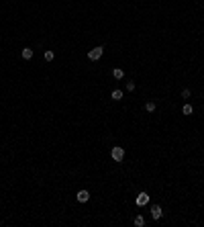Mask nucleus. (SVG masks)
<instances>
[{
    "label": "nucleus",
    "mask_w": 204,
    "mask_h": 227,
    "mask_svg": "<svg viewBox=\"0 0 204 227\" xmlns=\"http://www.w3.org/2000/svg\"><path fill=\"white\" fill-rule=\"evenodd\" d=\"M21 55H23V59H27V61H29V59L33 57V49H31V47H25V49L21 51Z\"/></svg>",
    "instance_id": "423d86ee"
},
{
    "label": "nucleus",
    "mask_w": 204,
    "mask_h": 227,
    "mask_svg": "<svg viewBox=\"0 0 204 227\" xmlns=\"http://www.w3.org/2000/svg\"><path fill=\"white\" fill-rule=\"evenodd\" d=\"M76 198H78V203H88V201H90V192H88V190H80V192L76 194Z\"/></svg>",
    "instance_id": "39448f33"
},
{
    "label": "nucleus",
    "mask_w": 204,
    "mask_h": 227,
    "mask_svg": "<svg viewBox=\"0 0 204 227\" xmlns=\"http://www.w3.org/2000/svg\"><path fill=\"white\" fill-rule=\"evenodd\" d=\"M135 225H137V227H143V225H145V219H143V215H137V217H135Z\"/></svg>",
    "instance_id": "9d476101"
},
{
    "label": "nucleus",
    "mask_w": 204,
    "mask_h": 227,
    "mask_svg": "<svg viewBox=\"0 0 204 227\" xmlns=\"http://www.w3.org/2000/svg\"><path fill=\"white\" fill-rule=\"evenodd\" d=\"M155 109H157V104H155L153 100H149V102L145 104V111H147V113H155Z\"/></svg>",
    "instance_id": "6e6552de"
},
{
    "label": "nucleus",
    "mask_w": 204,
    "mask_h": 227,
    "mask_svg": "<svg viewBox=\"0 0 204 227\" xmlns=\"http://www.w3.org/2000/svg\"><path fill=\"white\" fill-rule=\"evenodd\" d=\"M102 53H104V47L98 45V47H94V49L88 51V59H90V61H98V59L102 57Z\"/></svg>",
    "instance_id": "f257e3e1"
},
{
    "label": "nucleus",
    "mask_w": 204,
    "mask_h": 227,
    "mask_svg": "<svg viewBox=\"0 0 204 227\" xmlns=\"http://www.w3.org/2000/svg\"><path fill=\"white\" fill-rule=\"evenodd\" d=\"M45 59H47V61H51V59H53V51H51V49H47V51H45Z\"/></svg>",
    "instance_id": "f8f14e48"
},
{
    "label": "nucleus",
    "mask_w": 204,
    "mask_h": 227,
    "mask_svg": "<svg viewBox=\"0 0 204 227\" xmlns=\"http://www.w3.org/2000/svg\"><path fill=\"white\" fill-rule=\"evenodd\" d=\"M110 156H112V160H114V162H119V164H121L122 158H124V147H119V145H117V147H112Z\"/></svg>",
    "instance_id": "f03ea898"
},
{
    "label": "nucleus",
    "mask_w": 204,
    "mask_h": 227,
    "mask_svg": "<svg viewBox=\"0 0 204 227\" xmlns=\"http://www.w3.org/2000/svg\"><path fill=\"white\" fill-rule=\"evenodd\" d=\"M127 90H129V92L135 90V82H127Z\"/></svg>",
    "instance_id": "4468645a"
},
{
    "label": "nucleus",
    "mask_w": 204,
    "mask_h": 227,
    "mask_svg": "<svg viewBox=\"0 0 204 227\" xmlns=\"http://www.w3.org/2000/svg\"><path fill=\"white\" fill-rule=\"evenodd\" d=\"M161 215H163L161 207H159V205H153V207H151V219L157 221V219H161Z\"/></svg>",
    "instance_id": "20e7f679"
},
{
    "label": "nucleus",
    "mask_w": 204,
    "mask_h": 227,
    "mask_svg": "<svg viewBox=\"0 0 204 227\" xmlns=\"http://www.w3.org/2000/svg\"><path fill=\"white\" fill-rule=\"evenodd\" d=\"M182 113H184V115H192V113H194L192 104H184V106H182Z\"/></svg>",
    "instance_id": "1a4fd4ad"
},
{
    "label": "nucleus",
    "mask_w": 204,
    "mask_h": 227,
    "mask_svg": "<svg viewBox=\"0 0 204 227\" xmlns=\"http://www.w3.org/2000/svg\"><path fill=\"white\" fill-rule=\"evenodd\" d=\"M190 94H192V92L188 90V88H184V90H182V98H190Z\"/></svg>",
    "instance_id": "ddd939ff"
},
{
    "label": "nucleus",
    "mask_w": 204,
    "mask_h": 227,
    "mask_svg": "<svg viewBox=\"0 0 204 227\" xmlns=\"http://www.w3.org/2000/svg\"><path fill=\"white\" fill-rule=\"evenodd\" d=\"M135 203H137V207H145V205L149 203V194H147V192H139L137 198H135Z\"/></svg>",
    "instance_id": "7ed1b4c3"
},
{
    "label": "nucleus",
    "mask_w": 204,
    "mask_h": 227,
    "mask_svg": "<svg viewBox=\"0 0 204 227\" xmlns=\"http://www.w3.org/2000/svg\"><path fill=\"white\" fill-rule=\"evenodd\" d=\"M110 96H112V100H121V98H122V92L121 90H112Z\"/></svg>",
    "instance_id": "9b49d317"
},
{
    "label": "nucleus",
    "mask_w": 204,
    "mask_h": 227,
    "mask_svg": "<svg viewBox=\"0 0 204 227\" xmlns=\"http://www.w3.org/2000/svg\"><path fill=\"white\" fill-rule=\"evenodd\" d=\"M112 76H114L117 80H122V78H124V70H122V68H114V70H112Z\"/></svg>",
    "instance_id": "0eeeda50"
}]
</instances>
